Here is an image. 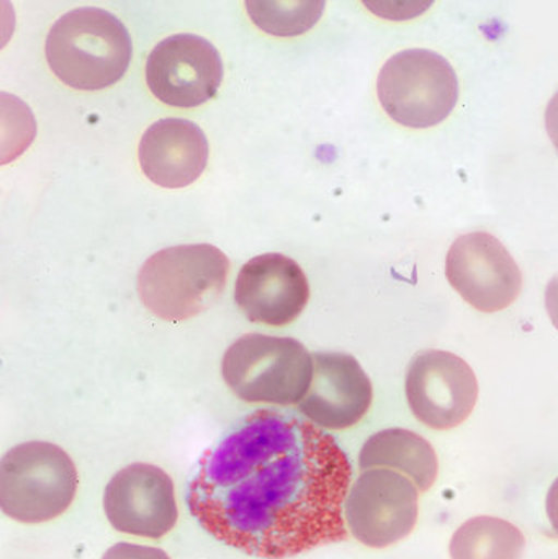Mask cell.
Instances as JSON below:
<instances>
[{
	"label": "cell",
	"mask_w": 558,
	"mask_h": 559,
	"mask_svg": "<svg viewBox=\"0 0 558 559\" xmlns=\"http://www.w3.org/2000/svg\"><path fill=\"white\" fill-rule=\"evenodd\" d=\"M228 274L229 259L215 246H176L144 262L138 295L157 318L187 321L218 301Z\"/></svg>",
	"instance_id": "3"
},
{
	"label": "cell",
	"mask_w": 558,
	"mask_h": 559,
	"mask_svg": "<svg viewBox=\"0 0 558 559\" xmlns=\"http://www.w3.org/2000/svg\"><path fill=\"white\" fill-rule=\"evenodd\" d=\"M133 56L130 33L104 9L82 7L52 23L46 59L62 84L78 91H102L117 84Z\"/></svg>",
	"instance_id": "2"
},
{
	"label": "cell",
	"mask_w": 558,
	"mask_h": 559,
	"mask_svg": "<svg viewBox=\"0 0 558 559\" xmlns=\"http://www.w3.org/2000/svg\"><path fill=\"white\" fill-rule=\"evenodd\" d=\"M104 509L115 531L159 540L179 519L170 476L147 463L120 469L105 488Z\"/></svg>",
	"instance_id": "11"
},
{
	"label": "cell",
	"mask_w": 558,
	"mask_h": 559,
	"mask_svg": "<svg viewBox=\"0 0 558 559\" xmlns=\"http://www.w3.org/2000/svg\"><path fill=\"white\" fill-rule=\"evenodd\" d=\"M406 400L413 416L435 430H451L471 417L478 381L471 365L446 350H423L406 370Z\"/></svg>",
	"instance_id": "8"
},
{
	"label": "cell",
	"mask_w": 558,
	"mask_h": 559,
	"mask_svg": "<svg viewBox=\"0 0 558 559\" xmlns=\"http://www.w3.org/2000/svg\"><path fill=\"white\" fill-rule=\"evenodd\" d=\"M419 489L399 472H363L344 504L353 537L369 548H387L412 535L418 524Z\"/></svg>",
	"instance_id": "7"
},
{
	"label": "cell",
	"mask_w": 558,
	"mask_h": 559,
	"mask_svg": "<svg viewBox=\"0 0 558 559\" xmlns=\"http://www.w3.org/2000/svg\"><path fill=\"white\" fill-rule=\"evenodd\" d=\"M546 512L554 532L558 535V478L550 486L546 499Z\"/></svg>",
	"instance_id": "21"
},
{
	"label": "cell",
	"mask_w": 558,
	"mask_h": 559,
	"mask_svg": "<svg viewBox=\"0 0 558 559\" xmlns=\"http://www.w3.org/2000/svg\"><path fill=\"white\" fill-rule=\"evenodd\" d=\"M377 97L393 121L425 130L448 120L454 111L458 74L444 56L431 49H405L380 69Z\"/></svg>",
	"instance_id": "6"
},
{
	"label": "cell",
	"mask_w": 558,
	"mask_h": 559,
	"mask_svg": "<svg viewBox=\"0 0 558 559\" xmlns=\"http://www.w3.org/2000/svg\"><path fill=\"white\" fill-rule=\"evenodd\" d=\"M249 16L262 32L297 36L317 25L324 2H246Z\"/></svg>",
	"instance_id": "17"
},
{
	"label": "cell",
	"mask_w": 558,
	"mask_h": 559,
	"mask_svg": "<svg viewBox=\"0 0 558 559\" xmlns=\"http://www.w3.org/2000/svg\"><path fill=\"white\" fill-rule=\"evenodd\" d=\"M310 283L294 259L262 254L242 265L235 286V301L256 324L282 328L307 308Z\"/></svg>",
	"instance_id": "12"
},
{
	"label": "cell",
	"mask_w": 558,
	"mask_h": 559,
	"mask_svg": "<svg viewBox=\"0 0 558 559\" xmlns=\"http://www.w3.org/2000/svg\"><path fill=\"white\" fill-rule=\"evenodd\" d=\"M363 472L373 468L405 473L419 492L429 491L438 478L439 463L428 440L406 429H387L364 443L359 455Z\"/></svg>",
	"instance_id": "15"
},
{
	"label": "cell",
	"mask_w": 558,
	"mask_h": 559,
	"mask_svg": "<svg viewBox=\"0 0 558 559\" xmlns=\"http://www.w3.org/2000/svg\"><path fill=\"white\" fill-rule=\"evenodd\" d=\"M209 154L205 133L182 118L151 124L138 146L141 170L163 189H183L197 182L205 173Z\"/></svg>",
	"instance_id": "14"
},
{
	"label": "cell",
	"mask_w": 558,
	"mask_h": 559,
	"mask_svg": "<svg viewBox=\"0 0 558 559\" xmlns=\"http://www.w3.org/2000/svg\"><path fill=\"white\" fill-rule=\"evenodd\" d=\"M78 486L71 456L52 443H22L0 463V508L22 524H43L64 514Z\"/></svg>",
	"instance_id": "5"
},
{
	"label": "cell",
	"mask_w": 558,
	"mask_h": 559,
	"mask_svg": "<svg viewBox=\"0 0 558 559\" xmlns=\"http://www.w3.org/2000/svg\"><path fill=\"white\" fill-rule=\"evenodd\" d=\"M526 538L503 519L480 515L462 524L449 545L451 559H521Z\"/></svg>",
	"instance_id": "16"
},
{
	"label": "cell",
	"mask_w": 558,
	"mask_h": 559,
	"mask_svg": "<svg viewBox=\"0 0 558 559\" xmlns=\"http://www.w3.org/2000/svg\"><path fill=\"white\" fill-rule=\"evenodd\" d=\"M102 559H170L159 548L143 547L134 544H117L105 551Z\"/></svg>",
	"instance_id": "18"
},
{
	"label": "cell",
	"mask_w": 558,
	"mask_h": 559,
	"mask_svg": "<svg viewBox=\"0 0 558 559\" xmlns=\"http://www.w3.org/2000/svg\"><path fill=\"white\" fill-rule=\"evenodd\" d=\"M313 355L290 337L246 334L223 357L229 390L246 403L300 404L313 380Z\"/></svg>",
	"instance_id": "4"
},
{
	"label": "cell",
	"mask_w": 558,
	"mask_h": 559,
	"mask_svg": "<svg viewBox=\"0 0 558 559\" xmlns=\"http://www.w3.org/2000/svg\"><path fill=\"white\" fill-rule=\"evenodd\" d=\"M452 288L482 312L503 311L523 288V275L503 242L488 233L455 239L446 259Z\"/></svg>",
	"instance_id": "10"
},
{
	"label": "cell",
	"mask_w": 558,
	"mask_h": 559,
	"mask_svg": "<svg viewBox=\"0 0 558 559\" xmlns=\"http://www.w3.org/2000/svg\"><path fill=\"white\" fill-rule=\"evenodd\" d=\"M546 128L550 141L558 151V92L554 95L553 100L547 105L546 110Z\"/></svg>",
	"instance_id": "19"
},
{
	"label": "cell",
	"mask_w": 558,
	"mask_h": 559,
	"mask_svg": "<svg viewBox=\"0 0 558 559\" xmlns=\"http://www.w3.org/2000/svg\"><path fill=\"white\" fill-rule=\"evenodd\" d=\"M313 380L298 411L314 426L346 430L369 413L373 388L353 355L318 352L313 355Z\"/></svg>",
	"instance_id": "13"
},
{
	"label": "cell",
	"mask_w": 558,
	"mask_h": 559,
	"mask_svg": "<svg viewBox=\"0 0 558 559\" xmlns=\"http://www.w3.org/2000/svg\"><path fill=\"white\" fill-rule=\"evenodd\" d=\"M222 81V56L202 36H167L147 56V87L167 107H202L215 97Z\"/></svg>",
	"instance_id": "9"
},
{
	"label": "cell",
	"mask_w": 558,
	"mask_h": 559,
	"mask_svg": "<svg viewBox=\"0 0 558 559\" xmlns=\"http://www.w3.org/2000/svg\"><path fill=\"white\" fill-rule=\"evenodd\" d=\"M546 308L554 328L558 331V275L550 280L549 285H547Z\"/></svg>",
	"instance_id": "20"
},
{
	"label": "cell",
	"mask_w": 558,
	"mask_h": 559,
	"mask_svg": "<svg viewBox=\"0 0 558 559\" xmlns=\"http://www.w3.org/2000/svg\"><path fill=\"white\" fill-rule=\"evenodd\" d=\"M351 476L333 437L290 414L256 411L203 456L187 504L236 550L295 557L346 540Z\"/></svg>",
	"instance_id": "1"
}]
</instances>
